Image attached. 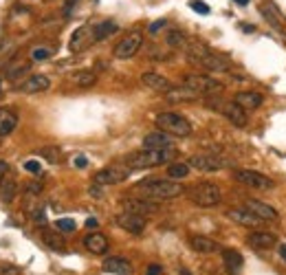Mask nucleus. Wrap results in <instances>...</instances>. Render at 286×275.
Segmentation results:
<instances>
[{"mask_svg": "<svg viewBox=\"0 0 286 275\" xmlns=\"http://www.w3.org/2000/svg\"><path fill=\"white\" fill-rule=\"evenodd\" d=\"M130 174V167L128 165H110V167H104L102 172L95 174V183L97 185H117L121 180L128 178Z\"/></svg>", "mask_w": 286, "mask_h": 275, "instance_id": "9b49d317", "label": "nucleus"}, {"mask_svg": "<svg viewBox=\"0 0 286 275\" xmlns=\"http://www.w3.org/2000/svg\"><path fill=\"white\" fill-rule=\"evenodd\" d=\"M53 55L49 46H33L31 49V59H36V62H44V59H49Z\"/></svg>", "mask_w": 286, "mask_h": 275, "instance_id": "c9c22d12", "label": "nucleus"}, {"mask_svg": "<svg viewBox=\"0 0 286 275\" xmlns=\"http://www.w3.org/2000/svg\"><path fill=\"white\" fill-rule=\"evenodd\" d=\"M247 245L251 247V249H262V251H267V249H273V247L277 245V236H273V233H269V231H251L249 236H247Z\"/></svg>", "mask_w": 286, "mask_h": 275, "instance_id": "4468645a", "label": "nucleus"}, {"mask_svg": "<svg viewBox=\"0 0 286 275\" xmlns=\"http://www.w3.org/2000/svg\"><path fill=\"white\" fill-rule=\"evenodd\" d=\"M223 264L229 275H240L244 266V258L236 249H223Z\"/></svg>", "mask_w": 286, "mask_h": 275, "instance_id": "4be33fe9", "label": "nucleus"}, {"mask_svg": "<svg viewBox=\"0 0 286 275\" xmlns=\"http://www.w3.org/2000/svg\"><path fill=\"white\" fill-rule=\"evenodd\" d=\"M187 165L196 167V170H201V172H218V170H223V167H227L229 161L214 157V154H194V157H189Z\"/></svg>", "mask_w": 286, "mask_h": 275, "instance_id": "f8f14e48", "label": "nucleus"}, {"mask_svg": "<svg viewBox=\"0 0 286 275\" xmlns=\"http://www.w3.org/2000/svg\"><path fill=\"white\" fill-rule=\"evenodd\" d=\"M5 176H9V165H7L5 161H0V180H3Z\"/></svg>", "mask_w": 286, "mask_h": 275, "instance_id": "09e8293b", "label": "nucleus"}, {"mask_svg": "<svg viewBox=\"0 0 286 275\" xmlns=\"http://www.w3.org/2000/svg\"><path fill=\"white\" fill-rule=\"evenodd\" d=\"M189 7H192V9H194L196 13H209V7L205 5V3H201V0H192Z\"/></svg>", "mask_w": 286, "mask_h": 275, "instance_id": "a19ab883", "label": "nucleus"}, {"mask_svg": "<svg viewBox=\"0 0 286 275\" xmlns=\"http://www.w3.org/2000/svg\"><path fill=\"white\" fill-rule=\"evenodd\" d=\"M187 245H189V249H192V251L205 253V256L220 251V245H218L216 240L207 238V236H189V238H187Z\"/></svg>", "mask_w": 286, "mask_h": 275, "instance_id": "6ab92c4d", "label": "nucleus"}, {"mask_svg": "<svg viewBox=\"0 0 286 275\" xmlns=\"http://www.w3.org/2000/svg\"><path fill=\"white\" fill-rule=\"evenodd\" d=\"M168 147H172V135L163 130L143 137V150H168Z\"/></svg>", "mask_w": 286, "mask_h": 275, "instance_id": "f3484780", "label": "nucleus"}, {"mask_svg": "<svg viewBox=\"0 0 286 275\" xmlns=\"http://www.w3.org/2000/svg\"><path fill=\"white\" fill-rule=\"evenodd\" d=\"M40 236H42V242L49 247L51 251H64V238H62V231L57 229H49V227H44L42 231H40Z\"/></svg>", "mask_w": 286, "mask_h": 275, "instance_id": "b1692460", "label": "nucleus"}, {"mask_svg": "<svg viewBox=\"0 0 286 275\" xmlns=\"http://www.w3.org/2000/svg\"><path fill=\"white\" fill-rule=\"evenodd\" d=\"M141 84L145 86V88L154 90V93H168L172 88V82L168 77L158 75V73H143L141 75Z\"/></svg>", "mask_w": 286, "mask_h": 275, "instance_id": "aec40b11", "label": "nucleus"}, {"mask_svg": "<svg viewBox=\"0 0 286 275\" xmlns=\"http://www.w3.org/2000/svg\"><path fill=\"white\" fill-rule=\"evenodd\" d=\"M99 223H97V218H88L86 220V227H88V229H92V227H97Z\"/></svg>", "mask_w": 286, "mask_h": 275, "instance_id": "8fccbe9b", "label": "nucleus"}, {"mask_svg": "<svg viewBox=\"0 0 286 275\" xmlns=\"http://www.w3.org/2000/svg\"><path fill=\"white\" fill-rule=\"evenodd\" d=\"M172 157H174V147H168V150H141L137 154L125 157L123 163L130 170H148V167H158V165L170 163Z\"/></svg>", "mask_w": 286, "mask_h": 275, "instance_id": "7ed1b4c3", "label": "nucleus"}, {"mask_svg": "<svg viewBox=\"0 0 286 275\" xmlns=\"http://www.w3.org/2000/svg\"><path fill=\"white\" fill-rule=\"evenodd\" d=\"M183 86L194 90L196 95H218L223 90V84L209 75H201V73H192L183 79Z\"/></svg>", "mask_w": 286, "mask_h": 275, "instance_id": "423d86ee", "label": "nucleus"}, {"mask_svg": "<svg viewBox=\"0 0 286 275\" xmlns=\"http://www.w3.org/2000/svg\"><path fill=\"white\" fill-rule=\"evenodd\" d=\"M156 126L158 130L168 132L172 137H189L192 135V124L178 112H161L156 115Z\"/></svg>", "mask_w": 286, "mask_h": 275, "instance_id": "39448f33", "label": "nucleus"}, {"mask_svg": "<svg viewBox=\"0 0 286 275\" xmlns=\"http://www.w3.org/2000/svg\"><path fill=\"white\" fill-rule=\"evenodd\" d=\"M16 192H18V185L13 178L5 176L3 180H0V200H3V203H11L13 196H16Z\"/></svg>", "mask_w": 286, "mask_h": 275, "instance_id": "c85d7f7f", "label": "nucleus"}, {"mask_svg": "<svg viewBox=\"0 0 286 275\" xmlns=\"http://www.w3.org/2000/svg\"><path fill=\"white\" fill-rule=\"evenodd\" d=\"M73 163H75V167H86V165H88V159H86L84 154H79V157H75Z\"/></svg>", "mask_w": 286, "mask_h": 275, "instance_id": "49530a36", "label": "nucleus"}, {"mask_svg": "<svg viewBox=\"0 0 286 275\" xmlns=\"http://www.w3.org/2000/svg\"><path fill=\"white\" fill-rule=\"evenodd\" d=\"M26 71H29V66H26V64H18V66H13V69L7 71V77H9V79H16V77H20V75H24Z\"/></svg>", "mask_w": 286, "mask_h": 275, "instance_id": "4c0bfd02", "label": "nucleus"}, {"mask_svg": "<svg viewBox=\"0 0 286 275\" xmlns=\"http://www.w3.org/2000/svg\"><path fill=\"white\" fill-rule=\"evenodd\" d=\"M71 79L79 86V88H90V86H95L97 75L92 71H77V73H73L71 75Z\"/></svg>", "mask_w": 286, "mask_h": 275, "instance_id": "7c9ffc66", "label": "nucleus"}, {"mask_svg": "<svg viewBox=\"0 0 286 275\" xmlns=\"http://www.w3.org/2000/svg\"><path fill=\"white\" fill-rule=\"evenodd\" d=\"M117 22H112V20H104V22H97L92 26V42H102V40L110 38L112 33H117Z\"/></svg>", "mask_w": 286, "mask_h": 275, "instance_id": "a878e982", "label": "nucleus"}, {"mask_svg": "<svg viewBox=\"0 0 286 275\" xmlns=\"http://www.w3.org/2000/svg\"><path fill=\"white\" fill-rule=\"evenodd\" d=\"M165 24H168V20H165V18H161V20H156V22H152L150 24V33H152V36H156V33L158 31H161L163 29V26Z\"/></svg>", "mask_w": 286, "mask_h": 275, "instance_id": "79ce46f5", "label": "nucleus"}, {"mask_svg": "<svg viewBox=\"0 0 286 275\" xmlns=\"http://www.w3.org/2000/svg\"><path fill=\"white\" fill-rule=\"evenodd\" d=\"M55 229L62 233H73L75 231V220L73 218H57L55 220Z\"/></svg>", "mask_w": 286, "mask_h": 275, "instance_id": "e433bc0d", "label": "nucleus"}, {"mask_svg": "<svg viewBox=\"0 0 286 275\" xmlns=\"http://www.w3.org/2000/svg\"><path fill=\"white\" fill-rule=\"evenodd\" d=\"M280 253H282V258L286 260V247H280Z\"/></svg>", "mask_w": 286, "mask_h": 275, "instance_id": "603ef678", "label": "nucleus"}, {"mask_svg": "<svg viewBox=\"0 0 286 275\" xmlns=\"http://www.w3.org/2000/svg\"><path fill=\"white\" fill-rule=\"evenodd\" d=\"M223 115L227 117L229 121L236 126V128H244V126L249 124L247 110H244L242 106H238L236 102H227V104H223Z\"/></svg>", "mask_w": 286, "mask_h": 275, "instance_id": "dca6fc26", "label": "nucleus"}, {"mask_svg": "<svg viewBox=\"0 0 286 275\" xmlns=\"http://www.w3.org/2000/svg\"><path fill=\"white\" fill-rule=\"evenodd\" d=\"M260 11H262V16L267 18V22H269L271 26H275V29H282V13L275 9V5L267 3V5L260 7Z\"/></svg>", "mask_w": 286, "mask_h": 275, "instance_id": "c756f323", "label": "nucleus"}, {"mask_svg": "<svg viewBox=\"0 0 286 275\" xmlns=\"http://www.w3.org/2000/svg\"><path fill=\"white\" fill-rule=\"evenodd\" d=\"M227 216L234 220V223L244 225V227H260L264 223V220L258 218L253 211H249L247 207H231V209L227 211Z\"/></svg>", "mask_w": 286, "mask_h": 275, "instance_id": "2eb2a0df", "label": "nucleus"}, {"mask_svg": "<svg viewBox=\"0 0 286 275\" xmlns=\"http://www.w3.org/2000/svg\"><path fill=\"white\" fill-rule=\"evenodd\" d=\"M51 88V79L46 75H31L29 79H24L22 84H20V90L22 93H44Z\"/></svg>", "mask_w": 286, "mask_h": 275, "instance_id": "5701e85b", "label": "nucleus"}, {"mask_svg": "<svg viewBox=\"0 0 286 275\" xmlns=\"http://www.w3.org/2000/svg\"><path fill=\"white\" fill-rule=\"evenodd\" d=\"M185 194H187V198L198 207H216L223 200L220 187H218L216 183H207V180L196 183L194 187L185 190Z\"/></svg>", "mask_w": 286, "mask_h": 275, "instance_id": "20e7f679", "label": "nucleus"}, {"mask_svg": "<svg viewBox=\"0 0 286 275\" xmlns=\"http://www.w3.org/2000/svg\"><path fill=\"white\" fill-rule=\"evenodd\" d=\"M187 59L192 64L203 66V69H207V71L225 73L229 69V59L227 57L220 55V53H216V51H211V49H207V46L201 44V42H194V44L187 46Z\"/></svg>", "mask_w": 286, "mask_h": 275, "instance_id": "f03ea898", "label": "nucleus"}, {"mask_svg": "<svg viewBox=\"0 0 286 275\" xmlns=\"http://www.w3.org/2000/svg\"><path fill=\"white\" fill-rule=\"evenodd\" d=\"M84 247L90 253H95V256H104V253H108L110 242H108V238H106L104 233L92 231V233H88V236L84 238Z\"/></svg>", "mask_w": 286, "mask_h": 275, "instance_id": "a211bd4d", "label": "nucleus"}, {"mask_svg": "<svg viewBox=\"0 0 286 275\" xmlns=\"http://www.w3.org/2000/svg\"><path fill=\"white\" fill-rule=\"evenodd\" d=\"M234 3H238V5H242V7H247V5H249V0H234Z\"/></svg>", "mask_w": 286, "mask_h": 275, "instance_id": "3c124183", "label": "nucleus"}, {"mask_svg": "<svg viewBox=\"0 0 286 275\" xmlns=\"http://www.w3.org/2000/svg\"><path fill=\"white\" fill-rule=\"evenodd\" d=\"M26 194H29V196H40V194H42V185L40 183H29L26 185Z\"/></svg>", "mask_w": 286, "mask_h": 275, "instance_id": "37998d69", "label": "nucleus"}, {"mask_svg": "<svg viewBox=\"0 0 286 275\" xmlns=\"http://www.w3.org/2000/svg\"><path fill=\"white\" fill-rule=\"evenodd\" d=\"M38 154L49 161V163H59V161H62V150H59L57 145H44L38 150Z\"/></svg>", "mask_w": 286, "mask_h": 275, "instance_id": "2f4dec72", "label": "nucleus"}, {"mask_svg": "<svg viewBox=\"0 0 286 275\" xmlns=\"http://www.w3.org/2000/svg\"><path fill=\"white\" fill-rule=\"evenodd\" d=\"M165 40H168L170 46H185V44H187V38H185V33L178 31V29H172Z\"/></svg>", "mask_w": 286, "mask_h": 275, "instance_id": "f704fd0d", "label": "nucleus"}, {"mask_svg": "<svg viewBox=\"0 0 286 275\" xmlns=\"http://www.w3.org/2000/svg\"><path fill=\"white\" fill-rule=\"evenodd\" d=\"M244 207H247L249 211H253L258 218L264 220V223H275V220L280 218V213H277L275 207H271V205H267V203H262V200L249 198V200H244Z\"/></svg>", "mask_w": 286, "mask_h": 275, "instance_id": "ddd939ff", "label": "nucleus"}, {"mask_svg": "<svg viewBox=\"0 0 286 275\" xmlns=\"http://www.w3.org/2000/svg\"><path fill=\"white\" fill-rule=\"evenodd\" d=\"M234 102L238 106H242L244 110H258L262 106L264 97L260 95V93H256V90H240V93H236Z\"/></svg>", "mask_w": 286, "mask_h": 275, "instance_id": "412c9836", "label": "nucleus"}, {"mask_svg": "<svg viewBox=\"0 0 286 275\" xmlns=\"http://www.w3.org/2000/svg\"><path fill=\"white\" fill-rule=\"evenodd\" d=\"M117 225L123 231L132 233V236H141L145 231V227H148V218L139 216V213H132V211H121V213H117Z\"/></svg>", "mask_w": 286, "mask_h": 275, "instance_id": "9d476101", "label": "nucleus"}, {"mask_svg": "<svg viewBox=\"0 0 286 275\" xmlns=\"http://www.w3.org/2000/svg\"><path fill=\"white\" fill-rule=\"evenodd\" d=\"M121 209L139 213V216H152V213L158 211V205H156V200H150L143 196H128L121 200Z\"/></svg>", "mask_w": 286, "mask_h": 275, "instance_id": "1a4fd4ad", "label": "nucleus"}, {"mask_svg": "<svg viewBox=\"0 0 286 275\" xmlns=\"http://www.w3.org/2000/svg\"><path fill=\"white\" fill-rule=\"evenodd\" d=\"M16 126H18L16 112H11V110H7V108H0V137L11 135V132L16 130Z\"/></svg>", "mask_w": 286, "mask_h": 275, "instance_id": "bb28decb", "label": "nucleus"}, {"mask_svg": "<svg viewBox=\"0 0 286 275\" xmlns=\"http://www.w3.org/2000/svg\"><path fill=\"white\" fill-rule=\"evenodd\" d=\"M236 180L242 185L253 187V190H273L275 187L273 178L267 176V174H262V172H256V170H238Z\"/></svg>", "mask_w": 286, "mask_h": 275, "instance_id": "6e6552de", "label": "nucleus"}, {"mask_svg": "<svg viewBox=\"0 0 286 275\" xmlns=\"http://www.w3.org/2000/svg\"><path fill=\"white\" fill-rule=\"evenodd\" d=\"M189 174V165L187 163H170L168 165V176L172 180H181Z\"/></svg>", "mask_w": 286, "mask_h": 275, "instance_id": "473e14b6", "label": "nucleus"}, {"mask_svg": "<svg viewBox=\"0 0 286 275\" xmlns=\"http://www.w3.org/2000/svg\"><path fill=\"white\" fill-rule=\"evenodd\" d=\"M135 192H139L143 198L150 200H172L183 196L185 187L172 178H148V180H139L135 185Z\"/></svg>", "mask_w": 286, "mask_h": 275, "instance_id": "f257e3e1", "label": "nucleus"}, {"mask_svg": "<svg viewBox=\"0 0 286 275\" xmlns=\"http://www.w3.org/2000/svg\"><path fill=\"white\" fill-rule=\"evenodd\" d=\"M145 275H161V264H150Z\"/></svg>", "mask_w": 286, "mask_h": 275, "instance_id": "de8ad7c7", "label": "nucleus"}, {"mask_svg": "<svg viewBox=\"0 0 286 275\" xmlns=\"http://www.w3.org/2000/svg\"><path fill=\"white\" fill-rule=\"evenodd\" d=\"M165 97L170 99V102H192V99H196V97H201V95H196L194 90H189V88H185V86H181V88H172L165 93Z\"/></svg>", "mask_w": 286, "mask_h": 275, "instance_id": "cd10ccee", "label": "nucleus"}, {"mask_svg": "<svg viewBox=\"0 0 286 275\" xmlns=\"http://www.w3.org/2000/svg\"><path fill=\"white\" fill-rule=\"evenodd\" d=\"M104 271L112 273V275H130L132 273V264L125 258H108L104 262Z\"/></svg>", "mask_w": 286, "mask_h": 275, "instance_id": "393cba45", "label": "nucleus"}, {"mask_svg": "<svg viewBox=\"0 0 286 275\" xmlns=\"http://www.w3.org/2000/svg\"><path fill=\"white\" fill-rule=\"evenodd\" d=\"M31 218L36 220V223H44L46 213H44V209H31Z\"/></svg>", "mask_w": 286, "mask_h": 275, "instance_id": "c03bdc74", "label": "nucleus"}, {"mask_svg": "<svg viewBox=\"0 0 286 275\" xmlns=\"http://www.w3.org/2000/svg\"><path fill=\"white\" fill-rule=\"evenodd\" d=\"M88 192H90V196H92V198H102V196H104V190H102V185H97V183L92 185Z\"/></svg>", "mask_w": 286, "mask_h": 275, "instance_id": "a18cd8bd", "label": "nucleus"}, {"mask_svg": "<svg viewBox=\"0 0 286 275\" xmlns=\"http://www.w3.org/2000/svg\"><path fill=\"white\" fill-rule=\"evenodd\" d=\"M143 44V33L141 31H130L128 36H123L119 40V44L115 46V57L117 59H130L132 55H137L139 49Z\"/></svg>", "mask_w": 286, "mask_h": 275, "instance_id": "0eeeda50", "label": "nucleus"}, {"mask_svg": "<svg viewBox=\"0 0 286 275\" xmlns=\"http://www.w3.org/2000/svg\"><path fill=\"white\" fill-rule=\"evenodd\" d=\"M22 271L18 269V266H13V264H9V262H0V275H20Z\"/></svg>", "mask_w": 286, "mask_h": 275, "instance_id": "58836bf2", "label": "nucleus"}, {"mask_svg": "<svg viewBox=\"0 0 286 275\" xmlns=\"http://www.w3.org/2000/svg\"><path fill=\"white\" fill-rule=\"evenodd\" d=\"M24 170L31 172V174H40V172H42V165H40V161L31 159V161H26V163H24Z\"/></svg>", "mask_w": 286, "mask_h": 275, "instance_id": "ea45409f", "label": "nucleus"}, {"mask_svg": "<svg viewBox=\"0 0 286 275\" xmlns=\"http://www.w3.org/2000/svg\"><path fill=\"white\" fill-rule=\"evenodd\" d=\"M84 36H88V29H86V26H82V29H77L75 33H73V40H71V44H69L73 53H75V51H82L84 46H86Z\"/></svg>", "mask_w": 286, "mask_h": 275, "instance_id": "72a5a7b5", "label": "nucleus"}]
</instances>
